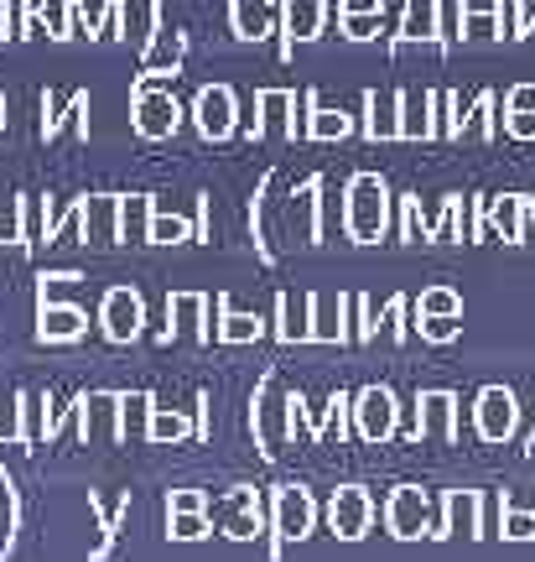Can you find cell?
<instances>
[{
    "mask_svg": "<svg viewBox=\"0 0 535 562\" xmlns=\"http://www.w3.org/2000/svg\"><path fill=\"white\" fill-rule=\"evenodd\" d=\"M167 334L161 339L172 344L178 334H187V339L198 344H214V297H203V292H172L167 297Z\"/></svg>",
    "mask_w": 535,
    "mask_h": 562,
    "instance_id": "9",
    "label": "cell"
},
{
    "mask_svg": "<svg viewBox=\"0 0 535 562\" xmlns=\"http://www.w3.org/2000/svg\"><path fill=\"white\" fill-rule=\"evenodd\" d=\"M37 21L53 42H73L79 37V0H37Z\"/></svg>",
    "mask_w": 535,
    "mask_h": 562,
    "instance_id": "17",
    "label": "cell"
},
{
    "mask_svg": "<svg viewBox=\"0 0 535 562\" xmlns=\"http://www.w3.org/2000/svg\"><path fill=\"white\" fill-rule=\"evenodd\" d=\"M0 442H11V448H26V391H11V396H0Z\"/></svg>",
    "mask_w": 535,
    "mask_h": 562,
    "instance_id": "23",
    "label": "cell"
},
{
    "mask_svg": "<svg viewBox=\"0 0 535 562\" xmlns=\"http://www.w3.org/2000/svg\"><path fill=\"white\" fill-rule=\"evenodd\" d=\"M198 240V224L182 220V214H167V209H151V224H146V245H187Z\"/></svg>",
    "mask_w": 535,
    "mask_h": 562,
    "instance_id": "18",
    "label": "cell"
},
{
    "mask_svg": "<svg viewBox=\"0 0 535 562\" xmlns=\"http://www.w3.org/2000/svg\"><path fill=\"white\" fill-rule=\"evenodd\" d=\"M100 334L110 344H136L146 334V302L136 286H110L100 302Z\"/></svg>",
    "mask_w": 535,
    "mask_h": 562,
    "instance_id": "5",
    "label": "cell"
},
{
    "mask_svg": "<svg viewBox=\"0 0 535 562\" xmlns=\"http://www.w3.org/2000/svg\"><path fill=\"white\" fill-rule=\"evenodd\" d=\"M208 521H214V531H224L229 542H255L260 537V495L250 484H235L229 495L208 501Z\"/></svg>",
    "mask_w": 535,
    "mask_h": 562,
    "instance_id": "4",
    "label": "cell"
},
{
    "mask_svg": "<svg viewBox=\"0 0 535 562\" xmlns=\"http://www.w3.org/2000/svg\"><path fill=\"white\" fill-rule=\"evenodd\" d=\"M322 26V0H286V47L281 53H292V42H312Z\"/></svg>",
    "mask_w": 535,
    "mask_h": 562,
    "instance_id": "19",
    "label": "cell"
},
{
    "mask_svg": "<svg viewBox=\"0 0 535 562\" xmlns=\"http://www.w3.org/2000/svg\"><path fill=\"white\" fill-rule=\"evenodd\" d=\"M312 339H343V307L318 302V313H312Z\"/></svg>",
    "mask_w": 535,
    "mask_h": 562,
    "instance_id": "29",
    "label": "cell"
},
{
    "mask_svg": "<svg viewBox=\"0 0 535 562\" xmlns=\"http://www.w3.org/2000/svg\"><path fill=\"white\" fill-rule=\"evenodd\" d=\"M343 11H349V16H364V11H375V0H343Z\"/></svg>",
    "mask_w": 535,
    "mask_h": 562,
    "instance_id": "33",
    "label": "cell"
},
{
    "mask_svg": "<svg viewBox=\"0 0 535 562\" xmlns=\"http://www.w3.org/2000/svg\"><path fill=\"white\" fill-rule=\"evenodd\" d=\"M151 209H157V199H151V193H130V199L119 203V240H146Z\"/></svg>",
    "mask_w": 535,
    "mask_h": 562,
    "instance_id": "25",
    "label": "cell"
},
{
    "mask_svg": "<svg viewBox=\"0 0 535 562\" xmlns=\"http://www.w3.org/2000/svg\"><path fill=\"white\" fill-rule=\"evenodd\" d=\"M89 516H94V542H89V558L104 562L110 558V547H115V537H119V521L130 516V495H125L115 510H104L100 495H89Z\"/></svg>",
    "mask_w": 535,
    "mask_h": 562,
    "instance_id": "14",
    "label": "cell"
},
{
    "mask_svg": "<svg viewBox=\"0 0 535 562\" xmlns=\"http://www.w3.org/2000/svg\"><path fill=\"white\" fill-rule=\"evenodd\" d=\"M73 412L83 442H119V391H83Z\"/></svg>",
    "mask_w": 535,
    "mask_h": 562,
    "instance_id": "10",
    "label": "cell"
},
{
    "mask_svg": "<svg viewBox=\"0 0 535 562\" xmlns=\"http://www.w3.org/2000/svg\"><path fill=\"white\" fill-rule=\"evenodd\" d=\"M89 334V313L73 307V302H58L53 297V281L42 277L37 286V339L42 344H73Z\"/></svg>",
    "mask_w": 535,
    "mask_h": 562,
    "instance_id": "7",
    "label": "cell"
},
{
    "mask_svg": "<svg viewBox=\"0 0 535 562\" xmlns=\"http://www.w3.org/2000/svg\"><path fill=\"white\" fill-rule=\"evenodd\" d=\"M130 125H136L140 140H172L182 125V104L172 94V83H157L140 74L136 89H130Z\"/></svg>",
    "mask_w": 535,
    "mask_h": 562,
    "instance_id": "2",
    "label": "cell"
},
{
    "mask_svg": "<svg viewBox=\"0 0 535 562\" xmlns=\"http://www.w3.org/2000/svg\"><path fill=\"white\" fill-rule=\"evenodd\" d=\"M151 412H157V396H151V391H119V442L146 438Z\"/></svg>",
    "mask_w": 535,
    "mask_h": 562,
    "instance_id": "16",
    "label": "cell"
},
{
    "mask_svg": "<svg viewBox=\"0 0 535 562\" xmlns=\"http://www.w3.org/2000/svg\"><path fill=\"white\" fill-rule=\"evenodd\" d=\"M396 526H400V537H411V526H417V501L411 495L396 505Z\"/></svg>",
    "mask_w": 535,
    "mask_h": 562,
    "instance_id": "32",
    "label": "cell"
},
{
    "mask_svg": "<svg viewBox=\"0 0 535 562\" xmlns=\"http://www.w3.org/2000/svg\"><path fill=\"white\" fill-rule=\"evenodd\" d=\"M193 125L203 140H229L239 131V100L229 83H203L193 94Z\"/></svg>",
    "mask_w": 535,
    "mask_h": 562,
    "instance_id": "6",
    "label": "cell"
},
{
    "mask_svg": "<svg viewBox=\"0 0 535 562\" xmlns=\"http://www.w3.org/2000/svg\"><path fill=\"white\" fill-rule=\"evenodd\" d=\"M255 104H260V115H265V121L255 125V136H260V131H276L281 125V110H292V94H286V89H260Z\"/></svg>",
    "mask_w": 535,
    "mask_h": 562,
    "instance_id": "28",
    "label": "cell"
},
{
    "mask_svg": "<svg viewBox=\"0 0 535 562\" xmlns=\"http://www.w3.org/2000/svg\"><path fill=\"white\" fill-rule=\"evenodd\" d=\"M119 203H125V193H89V199H79L68 214H58V220L42 229V240L53 245L62 235V224H79V240L94 245V250H110V245H119Z\"/></svg>",
    "mask_w": 535,
    "mask_h": 562,
    "instance_id": "1",
    "label": "cell"
},
{
    "mask_svg": "<svg viewBox=\"0 0 535 562\" xmlns=\"http://www.w3.org/2000/svg\"><path fill=\"white\" fill-rule=\"evenodd\" d=\"M292 422H297L292 396H281L276 391V375H265V381L255 385V396H250V432H255L265 459H276L281 453V442H286V427H292Z\"/></svg>",
    "mask_w": 535,
    "mask_h": 562,
    "instance_id": "3",
    "label": "cell"
},
{
    "mask_svg": "<svg viewBox=\"0 0 535 562\" xmlns=\"http://www.w3.org/2000/svg\"><path fill=\"white\" fill-rule=\"evenodd\" d=\"M198 438V417H187L178 406H157L151 412V427H146V442H157V448H182V442Z\"/></svg>",
    "mask_w": 535,
    "mask_h": 562,
    "instance_id": "12",
    "label": "cell"
},
{
    "mask_svg": "<svg viewBox=\"0 0 535 562\" xmlns=\"http://www.w3.org/2000/svg\"><path fill=\"white\" fill-rule=\"evenodd\" d=\"M214 339H224V344H255V339H265V323L255 318V313H235L229 307V297L218 292L214 297Z\"/></svg>",
    "mask_w": 535,
    "mask_h": 562,
    "instance_id": "13",
    "label": "cell"
},
{
    "mask_svg": "<svg viewBox=\"0 0 535 562\" xmlns=\"http://www.w3.org/2000/svg\"><path fill=\"white\" fill-rule=\"evenodd\" d=\"M182 510H208V495L203 490H172L167 495V516H182Z\"/></svg>",
    "mask_w": 535,
    "mask_h": 562,
    "instance_id": "30",
    "label": "cell"
},
{
    "mask_svg": "<svg viewBox=\"0 0 535 562\" xmlns=\"http://www.w3.org/2000/svg\"><path fill=\"white\" fill-rule=\"evenodd\" d=\"M312 495L301 490V484H276V501H271V531H276V547L271 552H281V542H301L307 531H312Z\"/></svg>",
    "mask_w": 535,
    "mask_h": 562,
    "instance_id": "8",
    "label": "cell"
},
{
    "mask_svg": "<svg viewBox=\"0 0 535 562\" xmlns=\"http://www.w3.org/2000/svg\"><path fill=\"white\" fill-rule=\"evenodd\" d=\"M276 339L286 344H301L312 339V318H307V302H292V297H276Z\"/></svg>",
    "mask_w": 535,
    "mask_h": 562,
    "instance_id": "22",
    "label": "cell"
},
{
    "mask_svg": "<svg viewBox=\"0 0 535 562\" xmlns=\"http://www.w3.org/2000/svg\"><path fill=\"white\" fill-rule=\"evenodd\" d=\"M16 526H21V495L11 474H0V558L16 552Z\"/></svg>",
    "mask_w": 535,
    "mask_h": 562,
    "instance_id": "21",
    "label": "cell"
},
{
    "mask_svg": "<svg viewBox=\"0 0 535 562\" xmlns=\"http://www.w3.org/2000/svg\"><path fill=\"white\" fill-rule=\"evenodd\" d=\"M358 417H364V432L379 438V432L390 427V396H385V391H369V396L358 402Z\"/></svg>",
    "mask_w": 535,
    "mask_h": 562,
    "instance_id": "27",
    "label": "cell"
},
{
    "mask_svg": "<svg viewBox=\"0 0 535 562\" xmlns=\"http://www.w3.org/2000/svg\"><path fill=\"white\" fill-rule=\"evenodd\" d=\"M0 37H11V0H0Z\"/></svg>",
    "mask_w": 535,
    "mask_h": 562,
    "instance_id": "34",
    "label": "cell"
},
{
    "mask_svg": "<svg viewBox=\"0 0 535 562\" xmlns=\"http://www.w3.org/2000/svg\"><path fill=\"white\" fill-rule=\"evenodd\" d=\"M229 32L239 42H265L276 32V0H229Z\"/></svg>",
    "mask_w": 535,
    "mask_h": 562,
    "instance_id": "11",
    "label": "cell"
},
{
    "mask_svg": "<svg viewBox=\"0 0 535 562\" xmlns=\"http://www.w3.org/2000/svg\"><path fill=\"white\" fill-rule=\"evenodd\" d=\"M307 131H312V136H343V131H349V121H343V115H333V110H318V115L307 121Z\"/></svg>",
    "mask_w": 535,
    "mask_h": 562,
    "instance_id": "31",
    "label": "cell"
},
{
    "mask_svg": "<svg viewBox=\"0 0 535 562\" xmlns=\"http://www.w3.org/2000/svg\"><path fill=\"white\" fill-rule=\"evenodd\" d=\"M208 531H214L208 510H182V516H167V537H172V542H203Z\"/></svg>",
    "mask_w": 535,
    "mask_h": 562,
    "instance_id": "26",
    "label": "cell"
},
{
    "mask_svg": "<svg viewBox=\"0 0 535 562\" xmlns=\"http://www.w3.org/2000/svg\"><path fill=\"white\" fill-rule=\"evenodd\" d=\"M333 531L338 537H364V521H369V505H364V495L358 490H338L333 495Z\"/></svg>",
    "mask_w": 535,
    "mask_h": 562,
    "instance_id": "20",
    "label": "cell"
},
{
    "mask_svg": "<svg viewBox=\"0 0 535 562\" xmlns=\"http://www.w3.org/2000/svg\"><path fill=\"white\" fill-rule=\"evenodd\" d=\"M0 245H32L26 199H16V193H0Z\"/></svg>",
    "mask_w": 535,
    "mask_h": 562,
    "instance_id": "24",
    "label": "cell"
},
{
    "mask_svg": "<svg viewBox=\"0 0 535 562\" xmlns=\"http://www.w3.org/2000/svg\"><path fill=\"white\" fill-rule=\"evenodd\" d=\"M379 214H385V188L375 178H358L354 182V203H349V220H354L358 235H375Z\"/></svg>",
    "mask_w": 535,
    "mask_h": 562,
    "instance_id": "15",
    "label": "cell"
}]
</instances>
